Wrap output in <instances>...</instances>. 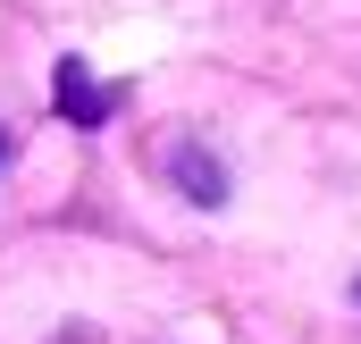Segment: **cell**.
Returning a JSON list of instances; mask_svg holds the SVG:
<instances>
[{
  "mask_svg": "<svg viewBox=\"0 0 361 344\" xmlns=\"http://www.w3.org/2000/svg\"><path fill=\"white\" fill-rule=\"evenodd\" d=\"M0 168H8V135H0Z\"/></svg>",
  "mask_w": 361,
  "mask_h": 344,
  "instance_id": "3957f363",
  "label": "cell"
},
{
  "mask_svg": "<svg viewBox=\"0 0 361 344\" xmlns=\"http://www.w3.org/2000/svg\"><path fill=\"white\" fill-rule=\"evenodd\" d=\"M51 101H59V118H68V126H109V109H118V92L101 85L85 59H59V76H51Z\"/></svg>",
  "mask_w": 361,
  "mask_h": 344,
  "instance_id": "6da1fadb",
  "label": "cell"
},
{
  "mask_svg": "<svg viewBox=\"0 0 361 344\" xmlns=\"http://www.w3.org/2000/svg\"><path fill=\"white\" fill-rule=\"evenodd\" d=\"M169 176H177L185 202H202V210L227 202V168H219V152H202V143H177V152H169Z\"/></svg>",
  "mask_w": 361,
  "mask_h": 344,
  "instance_id": "7a4b0ae2",
  "label": "cell"
},
{
  "mask_svg": "<svg viewBox=\"0 0 361 344\" xmlns=\"http://www.w3.org/2000/svg\"><path fill=\"white\" fill-rule=\"evenodd\" d=\"M353 294H361V285H353Z\"/></svg>",
  "mask_w": 361,
  "mask_h": 344,
  "instance_id": "277c9868",
  "label": "cell"
}]
</instances>
